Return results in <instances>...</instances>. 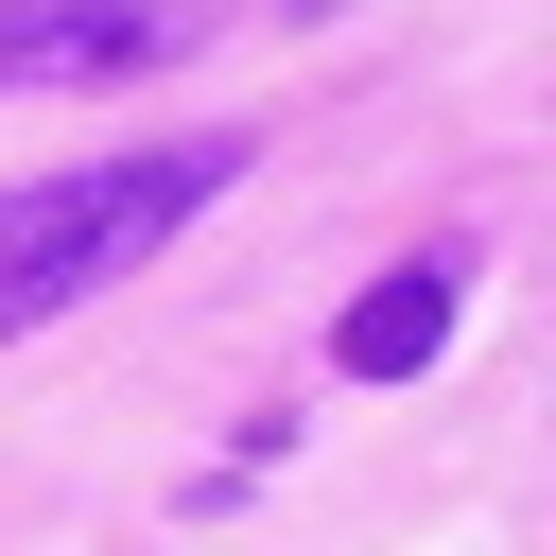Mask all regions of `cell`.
<instances>
[{"label":"cell","instance_id":"cell-1","mask_svg":"<svg viewBox=\"0 0 556 556\" xmlns=\"http://www.w3.org/2000/svg\"><path fill=\"white\" fill-rule=\"evenodd\" d=\"M226 174H243V139H139V156H87V174H17V191H0V330L139 278Z\"/></svg>","mask_w":556,"mask_h":556},{"label":"cell","instance_id":"cell-2","mask_svg":"<svg viewBox=\"0 0 556 556\" xmlns=\"http://www.w3.org/2000/svg\"><path fill=\"white\" fill-rule=\"evenodd\" d=\"M174 35H191V0H70V17H0V70L17 87H70V70H139Z\"/></svg>","mask_w":556,"mask_h":556},{"label":"cell","instance_id":"cell-3","mask_svg":"<svg viewBox=\"0 0 556 556\" xmlns=\"http://www.w3.org/2000/svg\"><path fill=\"white\" fill-rule=\"evenodd\" d=\"M434 348H452V261L365 278V295H348V330H330V365H348V382H400V365H434Z\"/></svg>","mask_w":556,"mask_h":556}]
</instances>
